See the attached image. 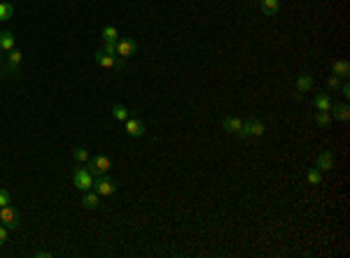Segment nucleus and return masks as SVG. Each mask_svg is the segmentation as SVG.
I'll list each match as a JSON object with an SVG mask.
<instances>
[{
    "label": "nucleus",
    "instance_id": "5",
    "mask_svg": "<svg viewBox=\"0 0 350 258\" xmlns=\"http://www.w3.org/2000/svg\"><path fill=\"white\" fill-rule=\"evenodd\" d=\"M94 61L98 63L103 70H112V68H122V65H124V58H119V56H115V53H105L103 49L94 56Z\"/></svg>",
    "mask_w": 350,
    "mask_h": 258
},
{
    "label": "nucleus",
    "instance_id": "6",
    "mask_svg": "<svg viewBox=\"0 0 350 258\" xmlns=\"http://www.w3.org/2000/svg\"><path fill=\"white\" fill-rule=\"evenodd\" d=\"M94 191H96L98 196H112L117 191V181L105 177V175H100V177L94 179Z\"/></svg>",
    "mask_w": 350,
    "mask_h": 258
},
{
    "label": "nucleus",
    "instance_id": "13",
    "mask_svg": "<svg viewBox=\"0 0 350 258\" xmlns=\"http://www.w3.org/2000/svg\"><path fill=\"white\" fill-rule=\"evenodd\" d=\"M82 205L87 207V209H96L100 205V196L91 188V191H84V198H82Z\"/></svg>",
    "mask_w": 350,
    "mask_h": 258
},
{
    "label": "nucleus",
    "instance_id": "23",
    "mask_svg": "<svg viewBox=\"0 0 350 258\" xmlns=\"http://www.w3.org/2000/svg\"><path fill=\"white\" fill-rule=\"evenodd\" d=\"M313 119H315V124L322 126V128H327V126L332 124V114H329V112H318Z\"/></svg>",
    "mask_w": 350,
    "mask_h": 258
},
{
    "label": "nucleus",
    "instance_id": "7",
    "mask_svg": "<svg viewBox=\"0 0 350 258\" xmlns=\"http://www.w3.org/2000/svg\"><path fill=\"white\" fill-rule=\"evenodd\" d=\"M264 135V124H261L259 119H250V121H245L243 124V130H241V137H261Z\"/></svg>",
    "mask_w": 350,
    "mask_h": 258
},
{
    "label": "nucleus",
    "instance_id": "12",
    "mask_svg": "<svg viewBox=\"0 0 350 258\" xmlns=\"http://www.w3.org/2000/svg\"><path fill=\"white\" fill-rule=\"evenodd\" d=\"M329 114H332V119H336V121H348L350 119V107L346 105V103H343V105H332Z\"/></svg>",
    "mask_w": 350,
    "mask_h": 258
},
{
    "label": "nucleus",
    "instance_id": "18",
    "mask_svg": "<svg viewBox=\"0 0 350 258\" xmlns=\"http://www.w3.org/2000/svg\"><path fill=\"white\" fill-rule=\"evenodd\" d=\"M0 49H2V52H12V49H14V35H12L9 30H2V33H0Z\"/></svg>",
    "mask_w": 350,
    "mask_h": 258
},
{
    "label": "nucleus",
    "instance_id": "11",
    "mask_svg": "<svg viewBox=\"0 0 350 258\" xmlns=\"http://www.w3.org/2000/svg\"><path fill=\"white\" fill-rule=\"evenodd\" d=\"M294 86L299 93H308V91L313 89V75H308V72H304V75H299L294 81Z\"/></svg>",
    "mask_w": 350,
    "mask_h": 258
},
{
    "label": "nucleus",
    "instance_id": "25",
    "mask_svg": "<svg viewBox=\"0 0 350 258\" xmlns=\"http://www.w3.org/2000/svg\"><path fill=\"white\" fill-rule=\"evenodd\" d=\"M327 86H329V89H339V86H341V77H336V75L327 77Z\"/></svg>",
    "mask_w": 350,
    "mask_h": 258
},
{
    "label": "nucleus",
    "instance_id": "9",
    "mask_svg": "<svg viewBox=\"0 0 350 258\" xmlns=\"http://www.w3.org/2000/svg\"><path fill=\"white\" fill-rule=\"evenodd\" d=\"M334 154L329 152V149H324V152L318 154V165L315 168L320 170V172H329V170H334Z\"/></svg>",
    "mask_w": 350,
    "mask_h": 258
},
{
    "label": "nucleus",
    "instance_id": "2",
    "mask_svg": "<svg viewBox=\"0 0 350 258\" xmlns=\"http://www.w3.org/2000/svg\"><path fill=\"white\" fill-rule=\"evenodd\" d=\"M87 163H89L87 168H89V172L94 177H100V175H105V172L112 168V160H110L105 154H98V156H94V158L87 160Z\"/></svg>",
    "mask_w": 350,
    "mask_h": 258
},
{
    "label": "nucleus",
    "instance_id": "21",
    "mask_svg": "<svg viewBox=\"0 0 350 258\" xmlns=\"http://www.w3.org/2000/svg\"><path fill=\"white\" fill-rule=\"evenodd\" d=\"M306 179H308V184H311V186H318V184L322 181V172H320L318 168H311L308 170V175H306Z\"/></svg>",
    "mask_w": 350,
    "mask_h": 258
},
{
    "label": "nucleus",
    "instance_id": "31",
    "mask_svg": "<svg viewBox=\"0 0 350 258\" xmlns=\"http://www.w3.org/2000/svg\"><path fill=\"white\" fill-rule=\"evenodd\" d=\"M0 56H2V49H0Z\"/></svg>",
    "mask_w": 350,
    "mask_h": 258
},
{
    "label": "nucleus",
    "instance_id": "17",
    "mask_svg": "<svg viewBox=\"0 0 350 258\" xmlns=\"http://www.w3.org/2000/svg\"><path fill=\"white\" fill-rule=\"evenodd\" d=\"M259 5H261V12H264V14L276 17L280 9V0H259Z\"/></svg>",
    "mask_w": 350,
    "mask_h": 258
},
{
    "label": "nucleus",
    "instance_id": "29",
    "mask_svg": "<svg viewBox=\"0 0 350 258\" xmlns=\"http://www.w3.org/2000/svg\"><path fill=\"white\" fill-rule=\"evenodd\" d=\"M35 256H37V258H52L54 254H52V251H37Z\"/></svg>",
    "mask_w": 350,
    "mask_h": 258
},
{
    "label": "nucleus",
    "instance_id": "28",
    "mask_svg": "<svg viewBox=\"0 0 350 258\" xmlns=\"http://www.w3.org/2000/svg\"><path fill=\"white\" fill-rule=\"evenodd\" d=\"M5 242H7V228L0 223V244H5Z\"/></svg>",
    "mask_w": 350,
    "mask_h": 258
},
{
    "label": "nucleus",
    "instance_id": "19",
    "mask_svg": "<svg viewBox=\"0 0 350 258\" xmlns=\"http://www.w3.org/2000/svg\"><path fill=\"white\" fill-rule=\"evenodd\" d=\"M100 35H103V40H105V45H115L117 40H119V33H117L115 26H105L103 30H100Z\"/></svg>",
    "mask_w": 350,
    "mask_h": 258
},
{
    "label": "nucleus",
    "instance_id": "20",
    "mask_svg": "<svg viewBox=\"0 0 350 258\" xmlns=\"http://www.w3.org/2000/svg\"><path fill=\"white\" fill-rule=\"evenodd\" d=\"M14 17V5L12 2H0V21H9Z\"/></svg>",
    "mask_w": 350,
    "mask_h": 258
},
{
    "label": "nucleus",
    "instance_id": "27",
    "mask_svg": "<svg viewBox=\"0 0 350 258\" xmlns=\"http://www.w3.org/2000/svg\"><path fill=\"white\" fill-rule=\"evenodd\" d=\"M339 89H341V93L346 96V98H350V84L348 81H341V86H339Z\"/></svg>",
    "mask_w": 350,
    "mask_h": 258
},
{
    "label": "nucleus",
    "instance_id": "14",
    "mask_svg": "<svg viewBox=\"0 0 350 258\" xmlns=\"http://www.w3.org/2000/svg\"><path fill=\"white\" fill-rule=\"evenodd\" d=\"M332 75L341 77V79H348V75H350V63H348V61H334V63H332Z\"/></svg>",
    "mask_w": 350,
    "mask_h": 258
},
{
    "label": "nucleus",
    "instance_id": "24",
    "mask_svg": "<svg viewBox=\"0 0 350 258\" xmlns=\"http://www.w3.org/2000/svg\"><path fill=\"white\" fill-rule=\"evenodd\" d=\"M72 158L80 160V163H87V160H89V152H87L84 147H75V149H72Z\"/></svg>",
    "mask_w": 350,
    "mask_h": 258
},
{
    "label": "nucleus",
    "instance_id": "22",
    "mask_svg": "<svg viewBox=\"0 0 350 258\" xmlns=\"http://www.w3.org/2000/svg\"><path fill=\"white\" fill-rule=\"evenodd\" d=\"M112 116H115L117 121H126L131 114H128V109L124 105H112Z\"/></svg>",
    "mask_w": 350,
    "mask_h": 258
},
{
    "label": "nucleus",
    "instance_id": "15",
    "mask_svg": "<svg viewBox=\"0 0 350 258\" xmlns=\"http://www.w3.org/2000/svg\"><path fill=\"white\" fill-rule=\"evenodd\" d=\"M21 58H24V53L17 52V49H12L7 56V70L12 72V75H17V68L21 65Z\"/></svg>",
    "mask_w": 350,
    "mask_h": 258
},
{
    "label": "nucleus",
    "instance_id": "8",
    "mask_svg": "<svg viewBox=\"0 0 350 258\" xmlns=\"http://www.w3.org/2000/svg\"><path fill=\"white\" fill-rule=\"evenodd\" d=\"M124 124H126V133H128V137H143L145 135V121H140V119L128 116Z\"/></svg>",
    "mask_w": 350,
    "mask_h": 258
},
{
    "label": "nucleus",
    "instance_id": "10",
    "mask_svg": "<svg viewBox=\"0 0 350 258\" xmlns=\"http://www.w3.org/2000/svg\"><path fill=\"white\" fill-rule=\"evenodd\" d=\"M224 130L226 133H231V135H236V137H241V130H243V121L238 119V116H226L224 119Z\"/></svg>",
    "mask_w": 350,
    "mask_h": 258
},
{
    "label": "nucleus",
    "instance_id": "16",
    "mask_svg": "<svg viewBox=\"0 0 350 258\" xmlns=\"http://www.w3.org/2000/svg\"><path fill=\"white\" fill-rule=\"evenodd\" d=\"M313 103H315V109H318V112H329V109H332V98H329L327 93H318Z\"/></svg>",
    "mask_w": 350,
    "mask_h": 258
},
{
    "label": "nucleus",
    "instance_id": "4",
    "mask_svg": "<svg viewBox=\"0 0 350 258\" xmlns=\"http://www.w3.org/2000/svg\"><path fill=\"white\" fill-rule=\"evenodd\" d=\"M115 52L119 58H131V56L138 52V45H135L133 37H119L115 42Z\"/></svg>",
    "mask_w": 350,
    "mask_h": 258
},
{
    "label": "nucleus",
    "instance_id": "3",
    "mask_svg": "<svg viewBox=\"0 0 350 258\" xmlns=\"http://www.w3.org/2000/svg\"><path fill=\"white\" fill-rule=\"evenodd\" d=\"M0 223L7 228V231H14V228H19L21 226V219H19V212L14 209L12 205H5L0 207Z\"/></svg>",
    "mask_w": 350,
    "mask_h": 258
},
{
    "label": "nucleus",
    "instance_id": "30",
    "mask_svg": "<svg viewBox=\"0 0 350 258\" xmlns=\"http://www.w3.org/2000/svg\"><path fill=\"white\" fill-rule=\"evenodd\" d=\"M0 77H2V68H0Z\"/></svg>",
    "mask_w": 350,
    "mask_h": 258
},
{
    "label": "nucleus",
    "instance_id": "1",
    "mask_svg": "<svg viewBox=\"0 0 350 258\" xmlns=\"http://www.w3.org/2000/svg\"><path fill=\"white\" fill-rule=\"evenodd\" d=\"M72 184L80 191H91L94 188V175L89 172V168H77L72 172Z\"/></svg>",
    "mask_w": 350,
    "mask_h": 258
},
{
    "label": "nucleus",
    "instance_id": "26",
    "mask_svg": "<svg viewBox=\"0 0 350 258\" xmlns=\"http://www.w3.org/2000/svg\"><path fill=\"white\" fill-rule=\"evenodd\" d=\"M12 203V196H9L5 188H0V207H5V205H9Z\"/></svg>",
    "mask_w": 350,
    "mask_h": 258
}]
</instances>
